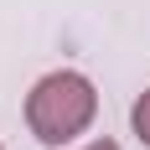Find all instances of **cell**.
Segmentation results:
<instances>
[{
  "label": "cell",
  "instance_id": "1",
  "mask_svg": "<svg viewBox=\"0 0 150 150\" xmlns=\"http://www.w3.org/2000/svg\"><path fill=\"white\" fill-rule=\"evenodd\" d=\"M93 119H98V88H93L88 73L78 67H52L31 83L26 93V129L36 145L62 150L73 145L78 135H88Z\"/></svg>",
  "mask_w": 150,
  "mask_h": 150
},
{
  "label": "cell",
  "instance_id": "2",
  "mask_svg": "<svg viewBox=\"0 0 150 150\" xmlns=\"http://www.w3.org/2000/svg\"><path fill=\"white\" fill-rule=\"evenodd\" d=\"M129 129H135V140L150 150V88L135 93V104H129Z\"/></svg>",
  "mask_w": 150,
  "mask_h": 150
},
{
  "label": "cell",
  "instance_id": "3",
  "mask_svg": "<svg viewBox=\"0 0 150 150\" xmlns=\"http://www.w3.org/2000/svg\"><path fill=\"white\" fill-rule=\"evenodd\" d=\"M78 150H119V140H109V135H98V140H88V145H78Z\"/></svg>",
  "mask_w": 150,
  "mask_h": 150
},
{
  "label": "cell",
  "instance_id": "4",
  "mask_svg": "<svg viewBox=\"0 0 150 150\" xmlns=\"http://www.w3.org/2000/svg\"><path fill=\"white\" fill-rule=\"evenodd\" d=\"M0 150H5V145H0Z\"/></svg>",
  "mask_w": 150,
  "mask_h": 150
}]
</instances>
